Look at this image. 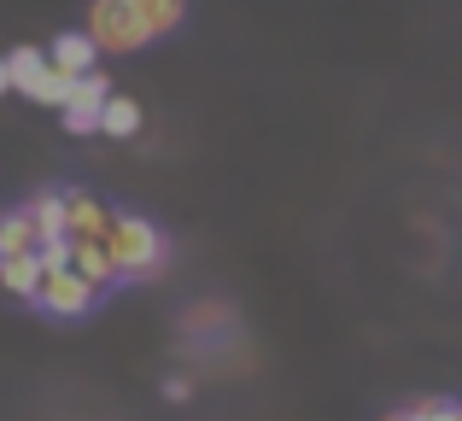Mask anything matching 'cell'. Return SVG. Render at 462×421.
Listing matches in <instances>:
<instances>
[{
	"label": "cell",
	"mask_w": 462,
	"mask_h": 421,
	"mask_svg": "<svg viewBox=\"0 0 462 421\" xmlns=\"http://www.w3.org/2000/svg\"><path fill=\"white\" fill-rule=\"evenodd\" d=\"M106 246H112L117 281H147V275H158V270H164V258H170L164 228L147 223V216H135V211H117V216H112V234H106Z\"/></svg>",
	"instance_id": "6da1fadb"
},
{
	"label": "cell",
	"mask_w": 462,
	"mask_h": 421,
	"mask_svg": "<svg viewBox=\"0 0 462 421\" xmlns=\"http://www.w3.org/2000/svg\"><path fill=\"white\" fill-rule=\"evenodd\" d=\"M6 77H12V88H18V94H30L35 105H59V112H65L70 82L53 70L47 47H12V53H6Z\"/></svg>",
	"instance_id": "7a4b0ae2"
},
{
	"label": "cell",
	"mask_w": 462,
	"mask_h": 421,
	"mask_svg": "<svg viewBox=\"0 0 462 421\" xmlns=\"http://www.w3.org/2000/svg\"><path fill=\"white\" fill-rule=\"evenodd\" d=\"M88 41L100 47V53H141L152 35L141 30V18L129 12V0H94L88 6Z\"/></svg>",
	"instance_id": "3957f363"
},
{
	"label": "cell",
	"mask_w": 462,
	"mask_h": 421,
	"mask_svg": "<svg viewBox=\"0 0 462 421\" xmlns=\"http://www.w3.org/2000/svg\"><path fill=\"white\" fill-rule=\"evenodd\" d=\"M94 298H100V287H88L70 263H42V287H35V305L47 310V316H88Z\"/></svg>",
	"instance_id": "277c9868"
},
{
	"label": "cell",
	"mask_w": 462,
	"mask_h": 421,
	"mask_svg": "<svg viewBox=\"0 0 462 421\" xmlns=\"http://www.w3.org/2000/svg\"><path fill=\"white\" fill-rule=\"evenodd\" d=\"M106 100H112V88H106V77L94 70V77H82V82H70V100H65V129L70 135H94L100 129V112H106Z\"/></svg>",
	"instance_id": "5b68a950"
},
{
	"label": "cell",
	"mask_w": 462,
	"mask_h": 421,
	"mask_svg": "<svg viewBox=\"0 0 462 421\" xmlns=\"http://www.w3.org/2000/svg\"><path fill=\"white\" fill-rule=\"evenodd\" d=\"M47 252L53 246H47V234H42V223H35L30 206L0 216V258H47Z\"/></svg>",
	"instance_id": "8992f818"
},
{
	"label": "cell",
	"mask_w": 462,
	"mask_h": 421,
	"mask_svg": "<svg viewBox=\"0 0 462 421\" xmlns=\"http://www.w3.org/2000/svg\"><path fill=\"white\" fill-rule=\"evenodd\" d=\"M112 216L94 194H82V188H65V240H106L112 234Z\"/></svg>",
	"instance_id": "52a82bcc"
},
{
	"label": "cell",
	"mask_w": 462,
	"mask_h": 421,
	"mask_svg": "<svg viewBox=\"0 0 462 421\" xmlns=\"http://www.w3.org/2000/svg\"><path fill=\"white\" fill-rule=\"evenodd\" d=\"M47 59H53V70L65 82H82V77H94V65H100V47L88 41V30H70V35H59V41L47 47Z\"/></svg>",
	"instance_id": "ba28073f"
},
{
	"label": "cell",
	"mask_w": 462,
	"mask_h": 421,
	"mask_svg": "<svg viewBox=\"0 0 462 421\" xmlns=\"http://www.w3.org/2000/svg\"><path fill=\"white\" fill-rule=\"evenodd\" d=\"M65 263L88 287H112L117 281V263H112V246H106V240H65Z\"/></svg>",
	"instance_id": "9c48e42d"
},
{
	"label": "cell",
	"mask_w": 462,
	"mask_h": 421,
	"mask_svg": "<svg viewBox=\"0 0 462 421\" xmlns=\"http://www.w3.org/2000/svg\"><path fill=\"white\" fill-rule=\"evenodd\" d=\"M129 12L141 18L147 35H170L181 18H188V0H129Z\"/></svg>",
	"instance_id": "30bf717a"
},
{
	"label": "cell",
	"mask_w": 462,
	"mask_h": 421,
	"mask_svg": "<svg viewBox=\"0 0 462 421\" xmlns=\"http://www.w3.org/2000/svg\"><path fill=\"white\" fill-rule=\"evenodd\" d=\"M35 287H42V258H0V293L35 305Z\"/></svg>",
	"instance_id": "8fae6325"
},
{
	"label": "cell",
	"mask_w": 462,
	"mask_h": 421,
	"mask_svg": "<svg viewBox=\"0 0 462 421\" xmlns=\"http://www.w3.org/2000/svg\"><path fill=\"white\" fill-rule=\"evenodd\" d=\"M100 135H117V141L141 135V100H129V94H112V100H106V112H100Z\"/></svg>",
	"instance_id": "7c38bea8"
},
{
	"label": "cell",
	"mask_w": 462,
	"mask_h": 421,
	"mask_svg": "<svg viewBox=\"0 0 462 421\" xmlns=\"http://www.w3.org/2000/svg\"><path fill=\"white\" fill-rule=\"evenodd\" d=\"M416 421H462V404H445V398H416L410 404Z\"/></svg>",
	"instance_id": "4fadbf2b"
},
{
	"label": "cell",
	"mask_w": 462,
	"mask_h": 421,
	"mask_svg": "<svg viewBox=\"0 0 462 421\" xmlns=\"http://www.w3.org/2000/svg\"><path fill=\"white\" fill-rule=\"evenodd\" d=\"M381 421H416V416H410V404H404V410H393V416H381Z\"/></svg>",
	"instance_id": "5bb4252c"
},
{
	"label": "cell",
	"mask_w": 462,
	"mask_h": 421,
	"mask_svg": "<svg viewBox=\"0 0 462 421\" xmlns=\"http://www.w3.org/2000/svg\"><path fill=\"white\" fill-rule=\"evenodd\" d=\"M12 88V77H6V59H0V94H6Z\"/></svg>",
	"instance_id": "9a60e30c"
}]
</instances>
